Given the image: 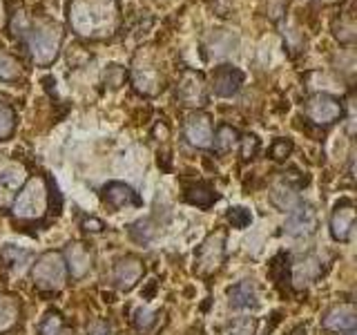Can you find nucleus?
Instances as JSON below:
<instances>
[{"instance_id": "f257e3e1", "label": "nucleus", "mask_w": 357, "mask_h": 335, "mask_svg": "<svg viewBox=\"0 0 357 335\" xmlns=\"http://www.w3.org/2000/svg\"><path fill=\"white\" fill-rule=\"evenodd\" d=\"M121 9L116 0H72L70 25L78 36L103 40L119 29Z\"/></svg>"}, {"instance_id": "f03ea898", "label": "nucleus", "mask_w": 357, "mask_h": 335, "mask_svg": "<svg viewBox=\"0 0 357 335\" xmlns=\"http://www.w3.org/2000/svg\"><path fill=\"white\" fill-rule=\"evenodd\" d=\"M63 45V31L56 22L38 20L27 31V50L31 54V61L40 67H50L61 54Z\"/></svg>"}, {"instance_id": "7ed1b4c3", "label": "nucleus", "mask_w": 357, "mask_h": 335, "mask_svg": "<svg viewBox=\"0 0 357 335\" xmlns=\"http://www.w3.org/2000/svg\"><path fill=\"white\" fill-rule=\"evenodd\" d=\"M14 215L18 219H38L47 208V184L43 179H27L14 199Z\"/></svg>"}, {"instance_id": "20e7f679", "label": "nucleus", "mask_w": 357, "mask_h": 335, "mask_svg": "<svg viewBox=\"0 0 357 335\" xmlns=\"http://www.w3.org/2000/svg\"><path fill=\"white\" fill-rule=\"evenodd\" d=\"M33 284L43 290H61L67 279V266L61 253H43L31 268Z\"/></svg>"}, {"instance_id": "39448f33", "label": "nucleus", "mask_w": 357, "mask_h": 335, "mask_svg": "<svg viewBox=\"0 0 357 335\" xmlns=\"http://www.w3.org/2000/svg\"><path fill=\"white\" fill-rule=\"evenodd\" d=\"M223 260H226V232L217 230L206 237V241L199 246L195 253V268L199 273L210 275L221 268Z\"/></svg>"}, {"instance_id": "423d86ee", "label": "nucleus", "mask_w": 357, "mask_h": 335, "mask_svg": "<svg viewBox=\"0 0 357 335\" xmlns=\"http://www.w3.org/2000/svg\"><path fill=\"white\" fill-rule=\"evenodd\" d=\"M344 114V107L337 96L317 92L306 100V117L315 123V126H333Z\"/></svg>"}, {"instance_id": "0eeeda50", "label": "nucleus", "mask_w": 357, "mask_h": 335, "mask_svg": "<svg viewBox=\"0 0 357 335\" xmlns=\"http://www.w3.org/2000/svg\"><path fill=\"white\" fill-rule=\"evenodd\" d=\"M284 230L295 239L310 237V234L317 230V210L310 204H306V201H299V204L286 215Z\"/></svg>"}, {"instance_id": "6e6552de", "label": "nucleus", "mask_w": 357, "mask_h": 335, "mask_svg": "<svg viewBox=\"0 0 357 335\" xmlns=\"http://www.w3.org/2000/svg\"><path fill=\"white\" fill-rule=\"evenodd\" d=\"M176 96L183 105L188 107H204L208 103V92H206V81L199 72L185 70L181 81L176 85Z\"/></svg>"}, {"instance_id": "1a4fd4ad", "label": "nucleus", "mask_w": 357, "mask_h": 335, "mask_svg": "<svg viewBox=\"0 0 357 335\" xmlns=\"http://www.w3.org/2000/svg\"><path fill=\"white\" fill-rule=\"evenodd\" d=\"M357 327V308L351 302L331 306L321 318V329L331 333H351Z\"/></svg>"}, {"instance_id": "9d476101", "label": "nucleus", "mask_w": 357, "mask_h": 335, "mask_svg": "<svg viewBox=\"0 0 357 335\" xmlns=\"http://www.w3.org/2000/svg\"><path fill=\"white\" fill-rule=\"evenodd\" d=\"M100 197L103 201L114 210H123V208H141L143 199L139 197V193L132 186L123 184V181H107L103 188H100Z\"/></svg>"}, {"instance_id": "9b49d317", "label": "nucleus", "mask_w": 357, "mask_h": 335, "mask_svg": "<svg viewBox=\"0 0 357 335\" xmlns=\"http://www.w3.org/2000/svg\"><path fill=\"white\" fill-rule=\"evenodd\" d=\"M183 137L185 141L199 150H208L212 148V121L204 112H195L185 119L183 126Z\"/></svg>"}, {"instance_id": "f8f14e48", "label": "nucleus", "mask_w": 357, "mask_h": 335, "mask_svg": "<svg viewBox=\"0 0 357 335\" xmlns=\"http://www.w3.org/2000/svg\"><path fill=\"white\" fill-rule=\"evenodd\" d=\"M243 85V72L232 65H219L210 76V87L212 92L221 98H230L241 89Z\"/></svg>"}, {"instance_id": "ddd939ff", "label": "nucleus", "mask_w": 357, "mask_h": 335, "mask_svg": "<svg viewBox=\"0 0 357 335\" xmlns=\"http://www.w3.org/2000/svg\"><path fill=\"white\" fill-rule=\"evenodd\" d=\"M143 275H145V266L139 257H134V255L121 257L114 266V282H116V288L123 290V293H128V290L137 286Z\"/></svg>"}, {"instance_id": "4468645a", "label": "nucleus", "mask_w": 357, "mask_h": 335, "mask_svg": "<svg viewBox=\"0 0 357 335\" xmlns=\"http://www.w3.org/2000/svg\"><path fill=\"white\" fill-rule=\"evenodd\" d=\"M355 223V208L349 199L340 201L331 215V237L335 241H349Z\"/></svg>"}, {"instance_id": "2eb2a0df", "label": "nucleus", "mask_w": 357, "mask_h": 335, "mask_svg": "<svg viewBox=\"0 0 357 335\" xmlns=\"http://www.w3.org/2000/svg\"><path fill=\"white\" fill-rule=\"evenodd\" d=\"M22 184H25V170L20 165L0 168V206L14 204Z\"/></svg>"}, {"instance_id": "dca6fc26", "label": "nucleus", "mask_w": 357, "mask_h": 335, "mask_svg": "<svg viewBox=\"0 0 357 335\" xmlns=\"http://www.w3.org/2000/svg\"><path fill=\"white\" fill-rule=\"evenodd\" d=\"M63 260H65L67 271L72 273L74 279H83L89 273V268H92V257H89L87 248L81 241H72L67 246Z\"/></svg>"}, {"instance_id": "f3484780", "label": "nucleus", "mask_w": 357, "mask_h": 335, "mask_svg": "<svg viewBox=\"0 0 357 335\" xmlns=\"http://www.w3.org/2000/svg\"><path fill=\"white\" fill-rule=\"evenodd\" d=\"M228 304L239 311H255L259 306V295H257L255 284L248 282V279H243V282L230 286L228 288Z\"/></svg>"}, {"instance_id": "a211bd4d", "label": "nucleus", "mask_w": 357, "mask_h": 335, "mask_svg": "<svg viewBox=\"0 0 357 335\" xmlns=\"http://www.w3.org/2000/svg\"><path fill=\"white\" fill-rule=\"evenodd\" d=\"M321 275V262L317 257H304V260H299L295 266H293V273H290V279L295 282L297 288H304L308 284H312L315 279Z\"/></svg>"}, {"instance_id": "6ab92c4d", "label": "nucleus", "mask_w": 357, "mask_h": 335, "mask_svg": "<svg viewBox=\"0 0 357 335\" xmlns=\"http://www.w3.org/2000/svg\"><path fill=\"white\" fill-rule=\"evenodd\" d=\"M271 201H273V206L275 208H279L282 212H290L293 210L297 204H299V195H297V188L293 186V184H288V181H275L273 186H271Z\"/></svg>"}, {"instance_id": "aec40b11", "label": "nucleus", "mask_w": 357, "mask_h": 335, "mask_svg": "<svg viewBox=\"0 0 357 335\" xmlns=\"http://www.w3.org/2000/svg\"><path fill=\"white\" fill-rule=\"evenodd\" d=\"M183 199L188 201V204L197 206V208H210L219 197H217L215 190H212V186H208V184H195V186H190L185 190Z\"/></svg>"}, {"instance_id": "412c9836", "label": "nucleus", "mask_w": 357, "mask_h": 335, "mask_svg": "<svg viewBox=\"0 0 357 335\" xmlns=\"http://www.w3.org/2000/svg\"><path fill=\"white\" fill-rule=\"evenodd\" d=\"M237 143H239V132L237 128L228 126V123H221L217 132L212 134V148L217 152H230Z\"/></svg>"}, {"instance_id": "4be33fe9", "label": "nucleus", "mask_w": 357, "mask_h": 335, "mask_svg": "<svg viewBox=\"0 0 357 335\" xmlns=\"http://www.w3.org/2000/svg\"><path fill=\"white\" fill-rule=\"evenodd\" d=\"M18 318H20L18 302L14 297H9V295H0V333L14 329Z\"/></svg>"}, {"instance_id": "5701e85b", "label": "nucleus", "mask_w": 357, "mask_h": 335, "mask_svg": "<svg viewBox=\"0 0 357 335\" xmlns=\"http://www.w3.org/2000/svg\"><path fill=\"white\" fill-rule=\"evenodd\" d=\"M31 260V253L25 248H18V246H11L7 244L3 251H0V262L7 268H14V271H20L22 266Z\"/></svg>"}, {"instance_id": "b1692460", "label": "nucleus", "mask_w": 357, "mask_h": 335, "mask_svg": "<svg viewBox=\"0 0 357 335\" xmlns=\"http://www.w3.org/2000/svg\"><path fill=\"white\" fill-rule=\"evenodd\" d=\"M16 130V112L9 103L0 100V143L9 141Z\"/></svg>"}, {"instance_id": "393cba45", "label": "nucleus", "mask_w": 357, "mask_h": 335, "mask_svg": "<svg viewBox=\"0 0 357 335\" xmlns=\"http://www.w3.org/2000/svg\"><path fill=\"white\" fill-rule=\"evenodd\" d=\"M20 63L5 50H0V81H18Z\"/></svg>"}, {"instance_id": "a878e982", "label": "nucleus", "mask_w": 357, "mask_h": 335, "mask_svg": "<svg viewBox=\"0 0 357 335\" xmlns=\"http://www.w3.org/2000/svg\"><path fill=\"white\" fill-rule=\"evenodd\" d=\"M226 219H228V223L232 228L243 230V228H248L252 223V212L248 208H243V206H232L226 212Z\"/></svg>"}, {"instance_id": "bb28decb", "label": "nucleus", "mask_w": 357, "mask_h": 335, "mask_svg": "<svg viewBox=\"0 0 357 335\" xmlns=\"http://www.w3.org/2000/svg\"><path fill=\"white\" fill-rule=\"evenodd\" d=\"M63 327H65V322L61 318V313H47L38 327V335H61Z\"/></svg>"}, {"instance_id": "cd10ccee", "label": "nucleus", "mask_w": 357, "mask_h": 335, "mask_svg": "<svg viewBox=\"0 0 357 335\" xmlns=\"http://www.w3.org/2000/svg\"><path fill=\"white\" fill-rule=\"evenodd\" d=\"M154 228H152V223L148 221V219H141V221H137V223H132L130 226V237L134 239V241H139V244H150L152 241V237H154Z\"/></svg>"}, {"instance_id": "c85d7f7f", "label": "nucleus", "mask_w": 357, "mask_h": 335, "mask_svg": "<svg viewBox=\"0 0 357 335\" xmlns=\"http://www.w3.org/2000/svg\"><path fill=\"white\" fill-rule=\"evenodd\" d=\"M257 320L255 318H237L228 324V335H255Z\"/></svg>"}, {"instance_id": "c756f323", "label": "nucleus", "mask_w": 357, "mask_h": 335, "mask_svg": "<svg viewBox=\"0 0 357 335\" xmlns=\"http://www.w3.org/2000/svg\"><path fill=\"white\" fill-rule=\"evenodd\" d=\"M126 70H123L121 65H109L107 72H105V85H109L112 89L121 87L123 83H126Z\"/></svg>"}, {"instance_id": "7c9ffc66", "label": "nucleus", "mask_w": 357, "mask_h": 335, "mask_svg": "<svg viewBox=\"0 0 357 335\" xmlns=\"http://www.w3.org/2000/svg\"><path fill=\"white\" fill-rule=\"evenodd\" d=\"M156 322V313L154 311H148V308H139L134 313V324H137L139 331H150Z\"/></svg>"}, {"instance_id": "2f4dec72", "label": "nucleus", "mask_w": 357, "mask_h": 335, "mask_svg": "<svg viewBox=\"0 0 357 335\" xmlns=\"http://www.w3.org/2000/svg\"><path fill=\"white\" fill-rule=\"evenodd\" d=\"M290 152H293V141L290 139H277L271 148V154H273L275 161H286L290 156Z\"/></svg>"}, {"instance_id": "473e14b6", "label": "nucleus", "mask_w": 357, "mask_h": 335, "mask_svg": "<svg viewBox=\"0 0 357 335\" xmlns=\"http://www.w3.org/2000/svg\"><path fill=\"white\" fill-rule=\"evenodd\" d=\"M134 83H137L139 92L152 94L150 85H159V78H156V74H152V72H139L137 76H134Z\"/></svg>"}, {"instance_id": "72a5a7b5", "label": "nucleus", "mask_w": 357, "mask_h": 335, "mask_svg": "<svg viewBox=\"0 0 357 335\" xmlns=\"http://www.w3.org/2000/svg\"><path fill=\"white\" fill-rule=\"evenodd\" d=\"M241 141V156L243 159H252V156L259 152V139L255 134H248V137L239 139Z\"/></svg>"}, {"instance_id": "f704fd0d", "label": "nucleus", "mask_w": 357, "mask_h": 335, "mask_svg": "<svg viewBox=\"0 0 357 335\" xmlns=\"http://www.w3.org/2000/svg\"><path fill=\"white\" fill-rule=\"evenodd\" d=\"M83 228H85L87 232H100L105 226H103V221L96 219V217H85V219H83Z\"/></svg>"}, {"instance_id": "c9c22d12", "label": "nucleus", "mask_w": 357, "mask_h": 335, "mask_svg": "<svg viewBox=\"0 0 357 335\" xmlns=\"http://www.w3.org/2000/svg\"><path fill=\"white\" fill-rule=\"evenodd\" d=\"M89 335H112V331L105 322H96L92 324V329H89Z\"/></svg>"}, {"instance_id": "e433bc0d", "label": "nucleus", "mask_w": 357, "mask_h": 335, "mask_svg": "<svg viewBox=\"0 0 357 335\" xmlns=\"http://www.w3.org/2000/svg\"><path fill=\"white\" fill-rule=\"evenodd\" d=\"M293 335H308V331H306V327H297V329L293 331Z\"/></svg>"}, {"instance_id": "4c0bfd02", "label": "nucleus", "mask_w": 357, "mask_h": 335, "mask_svg": "<svg viewBox=\"0 0 357 335\" xmlns=\"http://www.w3.org/2000/svg\"><path fill=\"white\" fill-rule=\"evenodd\" d=\"M349 335H353V331H351V333H349Z\"/></svg>"}]
</instances>
